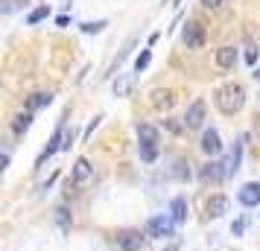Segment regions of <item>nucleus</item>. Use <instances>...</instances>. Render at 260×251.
Returning <instances> with one entry per match:
<instances>
[{"label":"nucleus","instance_id":"nucleus-1","mask_svg":"<svg viewBox=\"0 0 260 251\" xmlns=\"http://www.w3.org/2000/svg\"><path fill=\"white\" fill-rule=\"evenodd\" d=\"M213 105L219 108L222 114H228V117L237 114L240 108L246 105V88H243V85H234V82L222 85V88L213 94Z\"/></svg>","mask_w":260,"mask_h":251},{"label":"nucleus","instance_id":"nucleus-2","mask_svg":"<svg viewBox=\"0 0 260 251\" xmlns=\"http://www.w3.org/2000/svg\"><path fill=\"white\" fill-rule=\"evenodd\" d=\"M173 231H176V222H173V216H152V219L146 222V237H152V239H167V237H173Z\"/></svg>","mask_w":260,"mask_h":251},{"label":"nucleus","instance_id":"nucleus-3","mask_svg":"<svg viewBox=\"0 0 260 251\" xmlns=\"http://www.w3.org/2000/svg\"><path fill=\"white\" fill-rule=\"evenodd\" d=\"M181 38H184L187 50H202L205 47V26L199 21H187L184 29H181Z\"/></svg>","mask_w":260,"mask_h":251},{"label":"nucleus","instance_id":"nucleus-4","mask_svg":"<svg viewBox=\"0 0 260 251\" xmlns=\"http://www.w3.org/2000/svg\"><path fill=\"white\" fill-rule=\"evenodd\" d=\"M143 242H146V231H120L117 234V245L123 251H141Z\"/></svg>","mask_w":260,"mask_h":251},{"label":"nucleus","instance_id":"nucleus-5","mask_svg":"<svg viewBox=\"0 0 260 251\" xmlns=\"http://www.w3.org/2000/svg\"><path fill=\"white\" fill-rule=\"evenodd\" d=\"M181 120H184L187 129H202V126H205V99H193Z\"/></svg>","mask_w":260,"mask_h":251},{"label":"nucleus","instance_id":"nucleus-6","mask_svg":"<svg viewBox=\"0 0 260 251\" xmlns=\"http://www.w3.org/2000/svg\"><path fill=\"white\" fill-rule=\"evenodd\" d=\"M202 181H225L231 172H228V161H208L202 167Z\"/></svg>","mask_w":260,"mask_h":251},{"label":"nucleus","instance_id":"nucleus-7","mask_svg":"<svg viewBox=\"0 0 260 251\" xmlns=\"http://www.w3.org/2000/svg\"><path fill=\"white\" fill-rule=\"evenodd\" d=\"M199 146H202V152H205V155L216 158L219 152H222V137H219V132H216V129H205Z\"/></svg>","mask_w":260,"mask_h":251},{"label":"nucleus","instance_id":"nucleus-8","mask_svg":"<svg viewBox=\"0 0 260 251\" xmlns=\"http://www.w3.org/2000/svg\"><path fill=\"white\" fill-rule=\"evenodd\" d=\"M237 199H240V204H246V207H257V204H260V184H257V181L243 184L240 193H237Z\"/></svg>","mask_w":260,"mask_h":251},{"label":"nucleus","instance_id":"nucleus-9","mask_svg":"<svg viewBox=\"0 0 260 251\" xmlns=\"http://www.w3.org/2000/svg\"><path fill=\"white\" fill-rule=\"evenodd\" d=\"M91 178H94V167H91V161H88V158H79V161L73 164V184H76V187H85Z\"/></svg>","mask_w":260,"mask_h":251},{"label":"nucleus","instance_id":"nucleus-10","mask_svg":"<svg viewBox=\"0 0 260 251\" xmlns=\"http://www.w3.org/2000/svg\"><path fill=\"white\" fill-rule=\"evenodd\" d=\"M228 207H231V204H228V199L216 193V196H211V199L205 202V213L211 216V219H219V216L228 213Z\"/></svg>","mask_w":260,"mask_h":251},{"label":"nucleus","instance_id":"nucleus-11","mask_svg":"<svg viewBox=\"0 0 260 251\" xmlns=\"http://www.w3.org/2000/svg\"><path fill=\"white\" fill-rule=\"evenodd\" d=\"M213 61H216L219 70H231V67L237 64V47H219L216 56H213Z\"/></svg>","mask_w":260,"mask_h":251},{"label":"nucleus","instance_id":"nucleus-12","mask_svg":"<svg viewBox=\"0 0 260 251\" xmlns=\"http://www.w3.org/2000/svg\"><path fill=\"white\" fill-rule=\"evenodd\" d=\"M170 216H173L176 225L187 222V199H184V196H176V199L170 202Z\"/></svg>","mask_w":260,"mask_h":251},{"label":"nucleus","instance_id":"nucleus-13","mask_svg":"<svg viewBox=\"0 0 260 251\" xmlns=\"http://www.w3.org/2000/svg\"><path fill=\"white\" fill-rule=\"evenodd\" d=\"M135 88V73H117L114 79V96H129Z\"/></svg>","mask_w":260,"mask_h":251},{"label":"nucleus","instance_id":"nucleus-14","mask_svg":"<svg viewBox=\"0 0 260 251\" xmlns=\"http://www.w3.org/2000/svg\"><path fill=\"white\" fill-rule=\"evenodd\" d=\"M149 102L155 108H170L176 102V96H173V91H167V88H155L152 94H149Z\"/></svg>","mask_w":260,"mask_h":251},{"label":"nucleus","instance_id":"nucleus-15","mask_svg":"<svg viewBox=\"0 0 260 251\" xmlns=\"http://www.w3.org/2000/svg\"><path fill=\"white\" fill-rule=\"evenodd\" d=\"M135 44H138V35H129V38H126V44H123V47H120L117 59L111 61V70H108V76H114V73L120 70V64H123V61H126V56H129V53H132V47H135Z\"/></svg>","mask_w":260,"mask_h":251},{"label":"nucleus","instance_id":"nucleus-16","mask_svg":"<svg viewBox=\"0 0 260 251\" xmlns=\"http://www.w3.org/2000/svg\"><path fill=\"white\" fill-rule=\"evenodd\" d=\"M50 102H53V94H50V91H38V94H32L29 99H26V111H38V108H47Z\"/></svg>","mask_w":260,"mask_h":251},{"label":"nucleus","instance_id":"nucleus-17","mask_svg":"<svg viewBox=\"0 0 260 251\" xmlns=\"http://www.w3.org/2000/svg\"><path fill=\"white\" fill-rule=\"evenodd\" d=\"M32 126V111H21V114H15L12 120V132L21 137V134H26V129Z\"/></svg>","mask_w":260,"mask_h":251},{"label":"nucleus","instance_id":"nucleus-18","mask_svg":"<svg viewBox=\"0 0 260 251\" xmlns=\"http://www.w3.org/2000/svg\"><path fill=\"white\" fill-rule=\"evenodd\" d=\"M158 129L155 126H149V123H138V140L141 144H158Z\"/></svg>","mask_w":260,"mask_h":251},{"label":"nucleus","instance_id":"nucleus-19","mask_svg":"<svg viewBox=\"0 0 260 251\" xmlns=\"http://www.w3.org/2000/svg\"><path fill=\"white\" fill-rule=\"evenodd\" d=\"M243 144H246V134L237 140L234 152H231V158H228V172H231V175H234L237 169H240V161H243Z\"/></svg>","mask_w":260,"mask_h":251},{"label":"nucleus","instance_id":"nucleus-20","mask_svg":"<svg viewBox=\"0 0 260 251\" xmlns=\"http://www.w3.org/2000/svg\"><path fill=\"white\" fill-rule=\"evenodd\" d=\"M138 152H141V161L152 164L155 158H158V144H138Z\"/></svg>","mask_w":260,"mask_h":251},{"label":"nucleus","instance_id":"nucleus-21","mask_svg":"<svg viewBox=\"0 0 260 251\" xmlns=\"http://www.w3.org/2000/svg\"><path fill=\"white\" fill-rule=\"evenodd\" d=\"M257 56H260L257 44H254V41H251V38H248V41H246V64H248V67H251V70H254V67H257Z\"/></svg>","mask_w":260,"mask_h":251},{"label":"nucleus","instance_id":"nucleus-22","mask_svg":"<svg viewBox=\"0 0 260 251\" xmlns=\"http://www.w3.org/2000/svg\"><path fill=\"white\" fill-rule=\"evenodd\" d=\"M106 26H108V21H85L79 29H82L85 35H96V32H103Z\"/></svg>","mask_w":260,"mask_h":251},{"label":"nucleus","instance_id":"nucleus-23","mask_svg":"<svg viewBox=\"0 0 260 251\" xmlns=\"http://www.w3.org/2000/svg\"><path fill=\"white\" fill-rule=\"evenodd\" d=\"M47 15H50V6H38V9H32V12L26 15V24H41Z\"/></svg>","mask_w":260,"mask_h":251},{"label":"nucleus","instance_id":"nucleus-24","mask_svg":"<svg viewBox=\"0 0 260 251\" xmlns=\"http://www.w3.org/2000/svg\"><path fill=\"white\" fill-rule=\"evenodd\" d=\"M149 59H152V53H149V50H143L141 56H138V59H135V73L146 70V64H149Z\"/></svg>","mask_w":260,"mask_h":251},{"label":"nucleus","instance_id":"nucleus-25","mask_svg":"<svg viewBox=\"0 0 260 251\" xmlns=\"http://www.w3.org/2000/svg\"><path fill=\"white\" fill-rule=\"evenodd\" d=\"M164 126H167V129H170V132H173V134H181V132H184V129H187V126H184V120H181V123H178L176 117L164 120Z\"/></svg>","mask_w":260,"mask_h":251},{"label":"nucleus","instance_id":"nucleus-26","mask_svg":"<svg viewBox=\"0 0 260 251\" xmlns=\"http://www.w3.org/2000/svg\"><path fill=\"white\" fill-rule=\"evenodd\" d=\"M173 175H176V178H181V181H187V178H190L187 164H184V161H176V169H173Z\"/></svg>","mask_w":260,"mask_h":251},{"label":"nucleus","instance_id":"nucleus-27","mask_svg":"<svg viewBox=\"0 0 260 251\" xmlns=\"http://www.w3.org/2000/svg\"><path fill=\"white\" fill-rule=\"evenodd\" d=\"M0 3H3V6H0V12H3V15H12L15 9H18V3H21V0H0Z\"/></svg>","mask_w":260,"mask_h":251},{"label":"nucleus","instance_id":"nucleus-28","mask_svg":"<svg viewBox=\"0 0 260 251\" xmlns=\"http://www.w3.org/2000/svg\"><path fill=\"white\" fill-rule=\"evenodd\" d=\"M199 3H202V9H208V12H211V9H219L225 0H199Z\"/></svg>","mask_w":260,"mask_h":251},{"label":"nucleus","instance_id":"nucleus-29","mask_svg":"<svg viewBox=\"0 0 260 251\" xmlns=\"http://www.w3.org/2000/svg\"><path fill=\"white\" fill-rule=\"evenodd\" d=\"M56 213H59V222H61V225H68V222H71V210H68L64 204H61V207L56 210Z\"/></svg>","mask_w":260,"mask_h":251},{"label":"nucleus","instance_id":"nucleus-30","mask_svg":"<svg viewBox=\"0 0 260 251\" xmlns=\"http://www.w3.org/2000/svg\"><path fill=\"white\" fill-rule=\"evenodd\" d=\"M100 120H103V117H94V120H91V123H88V129H85V140H88V137L94 134V129H96V126H100Z\"/></svg>","mask_w":260,"mask_h":251},{"label":"nucleus","instance_id":"nucleus-31","mask_svg":"<svg viewBox=\"0 0 260 251\" xmlns=\"http://www.w3.org/2000/svg\"><path fill=\"white\" fill-rule=\"evenodd\" d=\"M243 231H246V222H243V219H237L234 225H231V234H234V237H240Z\"/></svg>","mask_w":260,"mask_h":251},{"label":"nucleus","instance_id":"nucleus-32","mask_svg":"<svg viewBox=\"0 0 260 251\" xmlns=\"http://www.w3.org/2000/svg\"><path fill=\"white\" fill-rule=\"evenodd\" d=\"M164 251H181V248H178V242H173V245H167Z\"/></svg>","mask_w":260,"mask_h":251},{"label":"nucleus","instance_id":"nucleus-33","mask_svg":"<svg viewBox=\"0 0 260 251\" xmlns=\"http://www.w3.org/2000/svg\"><path fill=\"white\" fill-rule=\"evenodd\" d=\"M178 3H181V0H173V6H178Z\"/></svg>","mask_w":260,"mask_h":251}]
</instances>
